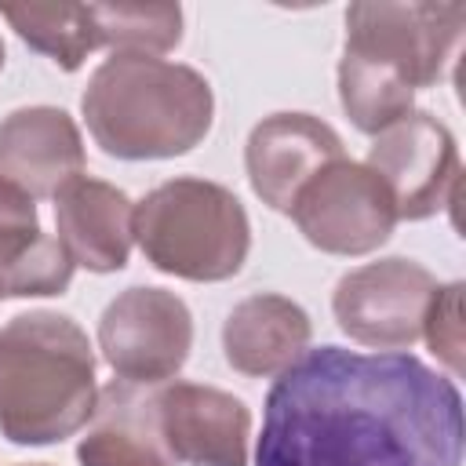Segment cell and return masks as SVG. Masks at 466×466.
<instances>
[{"instance_id": "cell-1", "label": "cell", "mask_w": 466, "mask_h": 466, "mask_svg": "<svg viewBox=\"0 0 466 466\" xmlns=\"http://www.w3.org/2000/svg\"><path fill=\"white\" fill-rule=\"evenodd\" d=\"M462 397L400 350H306L266 393L255 466H459Z\"/></svg>"}, {"instance_id": "cell-2", "label": "cell", "mask_w": 466, "mask_h": 466, "mask_svg": "<svg viewBox=\"0 0 466 466\" xmlns=\"http://www.w3.org/2000/svg\"><path fill=\"white\" fill-rule=\"evenodd\" d=\"M87 131L120 160H167L204 142L215 116L211 84L157 55L106 58L80 98Z\"/></svg>"}, {"instance_id": "cell-3", "label": "cell", "mask_w": 466, "mask_h": 466, "mask_svg": "<svg viewBox=\"0 0 466 466\" xmlns=\"http://www.w3.org/2000/svg\"><path fill=\"white\" fill-rule=\"evenodd\" d=\"M95 353L66 313H18L0 328V433L11 444H58L95 411Z\"/></svg>"}, {"instance_id": "cell-4", "label": "cell", "mask_w": 466, "mask_h": 466, "mask_svg": "<svg viewBox=\"0 0 466 466\" xmlns=\"http://www.w3.org/2000/svg\"><path fill=\"white\" fill-rule=\"evenodd\" d=\"M135 240L160 273L208 284L240 273L251 222L233 189L208 178H171L135 204Z\"/></svg>"}, {"instance_id": "cell-5", "label": "cell", "mask_w": 466, "mask_h": 466, "mask_svg": "<svg viewBox=\"0 0 466 466\" xmlns=\"http://www.w3.org/2000/svg\"><path fill=\"white\" fill-rule=\"evenodd\" d=\"M466 22L462 4H390L360 0L346 11V51H357L415 91L441 80Z\"/></svg>"}, {"instance_id": "cell-6", "label": "cell", "mask_w": 466, "mask_h": 466, "mask_svg": "<svg viewBox=\"0 0 466 466\" xmlns=\"http://www.w3.org/2000/svg\"><path fill=\"white\" fill-rule=\"evenodd\" d=\"M288 215L299 233L328 255H368L382 248L397 226L393 200L379 175L346 157L313 175Z\"/></svg>"}, {"instance_id": "cell-7", "label": "cell", "mask_w": 466, "mask_h": 466, "mask_svg": "<svg viewBox=\"0 0 466 466\" xmlns=\"http://www.w3.org/2000/svg\"><path fill=\"white\" fill-rule=\"evenodd\" d=\"M193 346V317L175 291L127 288L98 320V350L106 364L138 386H160L178 375Z\"/></svg>"}, {"instance_id": "cell-8", "label": "cell", "mask_w": 466, "mask_h": 466, "mask_svg": "<svg viewBox=\"0 0 466 466\" xmlns=\"http://www.w3.org/2000/svg\"><path fill=\"white\" fill-rule=\"evenodd\" d=\"M437 280L411 258H379L350 269L331 295L339 328L364 346L400 350L422 335Z\"/></svg>"}, {"instance_id": "cell-9", "label": "cell", "mask_w": 466, "mask_h": 466, "mask_svg": "<svg viewBox=\"0 0 466 466\" xmlns=\"http://www.w3.org/2000/svg\"><path fill=\"white\" fill-rule=\"evenodd\" d=\"M368 167L386 186L397 218L419 222L448 208V200L455 197L459 149L451 131L437 116L411 109L375 135Z\"/></svg>"}, {"instance_id": "cell-10", "label": "cell", "mask_w": 466, "mask_h": 466, "mask_svg": "<svg viewBox=\"0 0 466 466\" xmlns=\"http://www.w3.org/2000/svg\"><path fill=\"white\" fill-rule=\"evenodd\" d=\"M157 419L175 462L248 466L251 411L240 397L200 382H171L157 390Z\"/></svg>"}, {"instance_id": "cell-11", "label": "cell", "mask_w": 466, "mask_h": 466, "mask_svg": "<svg viewBox=\"0 0 466 466\" xmlns=\"http://www.w3.org/2000/svg\"><path fill=\"white\" fill-rule=\"evenodd\" d=\"M335 160H342V138L309 113H273L244 146L251 189L273 211H291L299 189Z\"/></svg>"}, {"instance_id": "cell-12", "label": "cell", "mask_w": 466, "mask_h": 466, "mask_svg": "<svg viewBox=\"0 0 466 466\" xmlns=\"http://www.w3.org/2000/svg\"><path fill=\"white\" fill-rule=\"evenodd\" d=\"M0 178L25 197H58L84 178V142L66 109L29 106L0 124Z\"/></svg>"}, {"instance_id": "cell-13", "label": "cell", "mask_w": 466, "mask_h": 466, "mask_svg": "<svg viewBox=\"0 0 466 466\" xmlns=\"http://www.w3.org/2000/svg\"><path fill=\"white\" fill-rule=\"evenodd\" d=\"M55 222L73 266L91 273H116L127 266L135 204L124 189L102 178H76L55 197Z\"/></svg>"}, {"instance_id": "cell-14", "label": "cell", "mask_w": 466, "mask_h": 466, "mask_svg": "<svg viewBox=\"0 0 466 466\" xmlns=\"http://www.w3.org/2000/svg\"><path fill=\"white\" fill-rule=\"evenodd\" d=\"M76 459L80 466H175L157 419V390L124 379L102 386Z\"/></svg>"}, {"instance_id": "cell-15", "label": "cell", "mask_w": 466, "mask_h": 466, "mask_svg": "<svg viewBox=\"0 0 466 466\" xmlns=\"http://www.w3.org/2000/svg\"><path fill=\"white\" fill-rule=\"evenodd\" d=\"M313 324L306 309L284 295L262 291L237 302L222 324V350L240 375H280L309 346Z\"/></svg>"}, {"instance_id": "cell-16", "label": "cell", "mask_w": 466, "mask_h": 466, "mask_svg": "<svg viewBox=\"0 0 466 466\" xmlns=\"http://www.w3.org/2000/svg\"><path fill=\"white\" fill-rule=\"evenodd\" d=\"M0 15L29 47L47 55L66 73L80 69L84 58L98 47L91 4H22V7L4 4Z\"/></svg>"}, {"instance_id": "cell-17", "label": "cell", "mask_w": 466, "mask_h": 466, "mask_svg": "<svg viewBox=\"0 0 466 466\" xmlns=\"http://www.w3.org/2000/svg\"><path fill=\"white\" fill-rule=\"evenodd\" d=\"M339 98H342V109L357 131L379 135L382 127H390L404 113H411L415 87L408 80H400L393 69H386V66H379L357 51H342Z\"/></svg>"}, {"instance_id": "cell-18", "label": "cell", "mask_w": 466, "mask_h": 466, "mask_svg": "<svg viewBox=\"0 0 466 466\" xmlns=\"http://www.w3.org/2000/svg\"><path fill=\"white\" fill-rule=\"evenodd\" d=\"M91 22L116 55H164L182 40L178 4H91Z\"/></svg>"}, {"instance_id": "cell-19", "label": "cell", "mask_w": 466, "mask_h": 466, "mask_svg": "<svg viewBox=\"0 0 466 466\" xmlns=\"http://www.w3.org/2000/svg\"><path fill=\"white\" fill-rule=\"evenodd\" d=\"M459 302H462V284L437 288L430 299L426 320H422V335H426L430 350L451 371H462V309H459Z\"/></svg>"}, {"instance_id": "cell-20", "label": "cell", "mask_w": 466, "mask_h": 466, "mask_svg": "<svg viewBox=\"0 0 466 466\" xmlns=\"http://www.w3.org/2000/svg\"><path fill=\"white\" fill-rule=\"evenodd\" d=\"M40 233L44 229H40L33 197H25L18 186L0 178V269L15 262Z\"/></svg>"}, {"instance_id": "cell-21", "label": "cell", "mask_w": 466, "mask_h": 466, "mask_svg": "<svg viewBox=\"0 0 466 466\" xmlns=\"http://www.w3.org/2000/svg\"><path fill=\"white\" fill-rule=\"evenodd\" d=\"M0 66H4V44H0Z\"/></svg>"}, {"instance_id": "cell-22", "label": "cell", "mask_w": 466, "mask_h": 466, "mask_svg": "<svg viewBox=\"0 0 466 466\" xmlns=\"http://www.w3.org/2000/svg\"><path fill=\"white\" fill-rule=\"evenodd\" d=\"M29 466H44V462H29Z\"/></svg>"}, {"instance_id": "cell-23", "label": "cell", "mask_w": 466, "mask_h": 466, "mask_svg": "<svg viewBox=\"0 0 466 466\" xmlns=\"http://www.w3.org/2000/svg\"><path fill=\"white\" fill-rule=\"evenodd\" d=\"M0 299H4V295H0Z\"/></svg>"}]
</instances>
